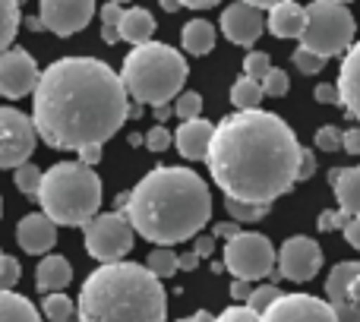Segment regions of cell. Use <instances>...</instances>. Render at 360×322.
Wrapping results in <instances>:
<instances>
[{"label": "cell", "instance_id": "obj_35", "mask_svg": "<svg viewBox=\"0 0 360 322\" xmlns=\"http://www.w3.org/2000/svg\"><path fill=\"white\" fill-rule=\"evenodd\" d=\"M294 67L300 70V73H307V76H313V73H323L326 70V57H319V54H313L310 48H304V44H300L297 51H294Z\"/></svg>", "mask_w": 360, "mask_h": 322}, {"label": "cell", "instance_id": "obj_57", "mask_svg": "<svg viewBox=\"0 0 360 322\" xmlns=\"http://www.w3.org/2000/svg\"><path fill=\"white\" fill-rule=\"evenodd\" d=\"M158 4H162L165 13H177L180 10V0H158Z\"/></svg>", "mask_w": 360, "mask_h": 322}, {"label": "cell", "instance_id": "obj_52", "mask_svg": "<svg viewBox=\"0 0 360 322\" xmlns=\"http://www.w3.org/2000/svg\"><path fill=\"white\" fill-rule=\"evenodd\" d=\"M177 262H180V269H186V272H193V269L199 266V256H196V253H184V256H177Z\"/></svg>", "mask_w": 360, "mask_h": 322}, {"label": "cell", "instance_id": "obj_50", "mask_svg": "<svg viewBox=\"0 0 360 322\" xmlns=\"http://www.w3.org/2000/svg\"><path fill=\"white\" fill-rule=\"evenodd\" d=\"M345 237H348L351 247L360 250V215H357V218H351V221L345 224Z\"/></svg>", "mask_w": 360, "mask_h": 322}, {"label": "cell", "instance_id": "obj_20", "mask_svg": "<svg viewBox=\"0 0 360 322\" xmlns=\"http://www.w3.org/2000/svg\"><path fill=\"white\" fill-rule=\"evenodd\" d=\"M307 25V6H300L297 0H285V4H275L266 16V29L275 38H297L304 35Z\"/></svg>", "mask_w": 360, "mask_h": 322}, {"label": "cell", "instance_id": "obj_21", "mask_svg": "<svg viewBox=\"0 0 360 322\" xmlns=\"http://www.w3.org/2000/svg\"><path fill=\"white\" fill-rule=\"evenodd\" d=\"M332 193L338 199V209L348 212L351 218L360 215V167H335L329 171Z\"/></svg>", "mask_w": 360, "mask_h": 322}, {"label": "cell", "instance_id": "obj_42", "mask_svg": "<svg viewBox=\"0 0 360 322\" xmlns=\"http://www.w3.org/2000/svg\"><path fill=\"white\" fill-rule=\"evenodd\" d=\"M316 171V155L313 149H300V161H297V180H310Z\"/></svg>", "mask_w": 360, "mask_h": 322}, {"label": "cell", "instance_id": "obj_45", "mask_svg": "<svg viewBox=\"0 0 360 322\" xmlns=\"http://www.w3.org/2000/svg\"><path fill=\"white\" fill-rule=\"evenodd\" d=\"M120 16H124V6H120V4H105V6H101V25H111V29H117Z\"/></svg>", "mask_w": 360, "mask_h": 322}, {"label": "cell", "instance_id": "obj_61", "mask_svg": "<svg viewBox=\"0 0 360 322\" xmlns=\"http://www.w3.org/2000/svg\"><path fill=\"white\" fill-rule=\"evenodd\" d=\"M0 215H4V199H0Z\"/></svg>", "mask_w": 360, "mask_h": 322}, {"label": "cell", "instance_id": "obj_2", "mask_svg": "<svg viewBox=\"0 0 360 322\" xmlns=\"http://www.w3.org/2000/svg\"><path fill=\"white\" fill-rule=\"evenodd\" d=\"M300 149L297 133L278 114L250 108L218 120L205 165L228 199L272 205L297 183Z\"/></svg>", "mask_w": 360, "mask_h": 322}, {"label": "cell", "instance_id": "obj_56", "mask_svg": "<svg viewBox=\"0 0 360 322\" xmlns=\"http://www.w3.org/2000/svg\"><path fill=\"white\" fill-rule=\"evenodd\" d=\"M243 4H250V6H259V10H272L275 4H285V0H243Z\"/></svg>", "mask_w": 360, "mask_h": 322}, {"label": "cell", "instance_id": "obj_24", "mask_svg": "<svg viewBox=\"0 0 360 322\" xmlns=\"http://www.w3.org/2000/svg\"><path fill=\"white\" fill-rule=\"evenodd\" d=\"M215 25L209 22V19H190V22L180 29V44H184L186 54L193 57H202L209 54L212 48H215Z\"/></svg>", "mask_w": 360, "mask_h": 322}, {"label": "cell", "instance_id": "obj_29", "mask_svg": "<svg viewBox=\"0 0 360 322\" xmlns=\"http://www.w3.org/2000/svg\"><path fill=\"white\" fill-rule=\"evenodd\" d=\"M146 269H149L155 278H171L174 272H180V262H177V253L171 247H155L149 253V259H146Z\"/></svg>", "mask_w": 360, "mask_h": 322}, {"label": "cell", "instance_id": "obj_14", "mask_svg": "<svg viewBox=\"0 0 360 322\" xmlns=\"http://www.w3.org/2000/svg\"><path fill=\"white\" fill-rule=\"evenodd\" d=\"M259 322H338L332 307L310 294H281L266 313H259Z\"/></svg>", "mask_w": 360, "mask_h": 322}, {"label": "cell", "instance_id": "obj_46", "mask_svg": "<svg viewBox=\"0 0 360 322\" xmlns=\"http://www.w3.org/2000/svg\"><path fill=\"white\" fill-rule=\"evenodd\" d=\"M193 240H196V247H193V253H196L199 259H209V256H212V250H215V237H212V234H196V237H193Z\"/></svg>", "mask_w": 360, "mask_h": 322}, {"label": "cell", "instance_id": "obj_22", "mask_svg": "<svg viewBox=\"0 0 360 322\" xmlns=\"http://www.w3.org/2000/svg\"><path fill=\"white\" fill-rule=\"evenodd\" d=\"M73 281V266H70L67 256L57 253H44V259L35 269V288L41 294H54L60 288H67Z\"/></svg>", "mask_w": 360, "mask_h": 322}, {"label": "cell", "instance_id": "obj_30", "mask_svg": "<svg viewBox=\"0 0 360 322\" xmlns=\"http://www.w3.org/2000/svg\"><path fill=\"white\" fill-rule=\"evenodd\" d=\"M41 174L44 171H38L35 165H19V167H13V183H16V190L22 193V196H29V199H35L38 196V186H41Z\"/></svg>", "mask_w": 360, "mask_h": 322}, {"label": "cell", "instance_id": "obj_41", "mask_svg": "<svg viewBox=\"0 0 360 322\" xmlns=\"http://www.w3.org/2000/svg\"><path fill=\"white\" fill-rule=\"evenodd\" d=\"M19 262L13 259V256H6L4 259V272H0V291H13L16 288V281H19Z\"/></svg>", "mask_w": 360, "mask_h": 322}, {"label": "cell", "instance_id": "obj_23", "mask_svg": "<svg viewBox=\"0 0 360 322\" xmlns=\"http://www.w3.org/2000/svg\"><path fill=\"white\" fill-rule=\"evenodd\" d=\"M117 35H120V41H130L133 48L152 41V35H155V16L149 10H143V6L124 10V16L117 22Z\"/></svg>", "mask_w": 360, "mask_h": 322}, {"label": "cell", "instance_id": "obj_37", "mask_svg": "<svg viewBox=\"0 0 360 322\" xmlns=\"http://www.w3.org/2000/svg\"><path fill=\"white\" fill-rule=\"evenodd\" d=\"M342 133H345V130H338V127L326 124V127H319V130H316L313 143H316L319 152H338V149H342Z\"/></svg>", "mask_w": 360, "mask_h": 322}, {"label": "cell", "instance_id": "obj_54", "mask_svg": "<svg viewBox=\"0 0 360 322\" xmlns=\"http://www.w3.org/2000/svg\"><path fill=\"white\" fill-rule=\"evenodd\" d=\"M177 322H215V319H212L209 310H196L193 316H184V319H177Z\"/></svg>", "mask_w": 360, "mask_h": 322}, {"label": "cell", "instance_id": "obj_44", "mask_svg": "<svg viewBox=\"0 0 360 322\" xmlns=\"http://www.w3.org/2000/svg\"><path fill=\"white\" fill-rule=\"evenodd\" d=\"M342 149L348 155H360V127H351V130L342 133Z\"/></svg>", "mask_w": 360, "mask_h": 322}, {"label": "cell", "instance_id": "obj_8", "mask_svg": "<svg viewBox=\"0 0 360 322\" xmlns=\"http://www.w3.org/2000/svg\"><path fill=\"white\" fill-rule=\"evenodd\" d=\"M82 240H86V253L98 262H120L133 250L136 231L127 221L124 212H105L95 215L92 221L82 224Z\"/></svg>", "mask_w": 360, "mask_h": 322}, {"label": "cell", "instance_id": "obj_25", "mask_svg": "<svg viewBox=\"0 0 360 322\" xmlns=\"http://www.w3.org/2000/svg\"><path fill=\"white\" fill-rule=\"evenodd\" d=\"M0 322H41V313L22 294L0 291Z\"/></svg>", "mask_w": 360, "mask_h": 322}, {"label": "cell", "instance_id": "obj_26", "mask_svg": "<svg viewBox=\"0 0 360 322\" xmlns=\"http://www.w3.org/2000/svg\"><path fill=\"white\" fill-rule=\"evenodd\" d=\"M266 98L262 95V86L256 79H250V76H240V79L231 86V105L237 108V111H250V108H259V101Z\"/></svg>", "mask_w": 360, "mask_h": 322}, {"label": "cell", "instance_id": "obj_1", "mask_svg": "<svg viewBox=\"0 0 360 322\" xmlns=\"http://www.w3.org/2000/svg\"><path fill=\"white\" fill-rule=\"evenodd\" d=\"M130 120V95L120 73L95 57L54 60L32 92V124L38 139L60 152L105 146Z\"/></svg>", "mask_w": 360, "mask_h": 322}, {"label": "cell", "instance_id": "obj_60", "mask_svg": "<svg viewBox=\"0 0 360 322\" xmlns=\"http://www.w3.org/2000/svg\"><path fill=\"white\" fill-rule=\"evenodd\" d=\"M335 4H345V6H348V4H354V0H335Z\"/></svg>", "mask_w": 360, "mask_h": 322}, {"label": "cell", "instance_id": "obj_18", "mask_svg": "<svg viewBox=\"0 0 360 322\" xmlns=\"http://www.w3.org/2000/svg\"><path fill=\"white\" fill-rule=\"evenodd\" d=\"M335 89H338V105L345 108V114L360 120V41H354L345 51Z\"/></svg>", "mask_w": 360, "mask_h": 322}, {"label": "cell", "instance_id": "obj_10", "mask_svg": "<svg viewBox=\"0 0 360 322\" xmlns=\"http://www.w3.org/2000/svg\"><path fill=\"white\" fill-rule=\"evenodd\" d=\"M38 133L32 117L16 108H0V167H19L32 158Z\"/></svg>", "mask_w": 360, "mask_h": 322}, {"label": "cell", "instance_id": "obj_13", "mask_svg": "<svg viewBox=\"0 0 360 322\" xmlns=\"http://www.w3.org/2000/svg\"><path fill=\"white\" fill-rule=\"evenodd\" d=\"M38 70L35 57L22 48H6L0 54V95L4 98H25L35 92L38 86Z\"/></svg>", "mask_w": 360, "mask_h": 322}, {"label": "cell", "instance_id": "obj_58", "mask_svg": "<svg viewBox=\"0 0 360 322\" xmlns=\"http://www.w3.org/2000/svg\"><path fill=\"white\" fill-rule=\"evenodd\" d=\"M4 259H6V253H4V250H0V272H4Z\"/></svg>", "mask_w": 360, "mask_h": 322}, {"label": "cell", "instance_id": "obj_32", "mask_svg": "<svg viewBox=\"0 0 360 322\" xmlns=\"http://www.w3.org/2000/svg\"><path fill=\"white\" fill-rule=\"evenodd\" d=\"M262 95H269V98H285L288 95V89H291V79H288V73L285 70H278V67H272L266 76H262Z\"/></svg>", "mask_w": 360, "mask_h": 322}, {"label": "cell", "instance_id": "obj_53", "mask_svg": "<svg viewBox=\"0 0 360 322\" xmlns=\"http://www.w3.org/2000/svg\"><path fill=\"white\" fill-rule=\"evenodd\" d=\"M351 300H354V310L360 316V272L354 275V281H351Z\"/></svg>", "mask_w": 360, "mask_h": 322}, {"label": "cell", "instance_id": "obj_51", "mask_svg": "<svg viewBox=\"0 0 360 322\" xmlns=\"http://www.w3.org/2000/svg\"><path fill=\"white\" fill-rule=\"evenodd\" d=\"M221 0H180V6L186 10H209V6H218Z\"/></svg>", "mask_w": 360, "mask_h": 322}, {"label": "cell", "instance_id": "obj_49", "mask_svg": "<svg viewBox=\"0 0 360 322\" xmlns=\"http://www.w3.org/2000/svg\"><path fill=\"white\" fill-rule=\"evenodd\" d=\"M101 149H105V146H82V149H79V161H82V165H89V167H95L101 161Z\"/></svg>", "mask_w": 360, "mask_h": 322}, {"label": "cell", "instance_id": "obj_34", "mask_svg": "<svg viewBox=\"0 0 360 322\" xmlns=\"http://www.w3.org/2000/svg\"><path fill=\"white\" fill-rule=\"evenodd\" d=\"M272 70V57L266 54V51H250L247 60H243V76H250V79L262 82V76Z\"/></svg>", "mask_w": 360, "mask_h": 322}, {"label": "cell", "instance_id": "obj_17", "mask_svg": "<svg viewBox=\"0 0 360 322\" xmlns=\"http://www.w3.org/2000/svg\"><path fill=\"white\" fill-rule=\"evenodd\" d=\"M16 243L32 256L51 253V247L57 243V224L44 212H32L16 224Z\"/></svg>", "mask_w": 360, "mask_h": 322}, {"label": "cell", "instance_id": "obj_9", "mask_svg": "<svg viewBox=\"0 0 360 322\" xmlns=\"http://www.w3.org/2000/svg\"><path fill=\"white\" fill-rule=\"evenodd\" d=\"M224 269L234 278L243 281H262L275 269V247L269 237L256 231H240L224 243Z\"/></svg>", "mask_w": 360, "mask_h": 322}, {"label": "cell", "instance_id": "obj_40", "mask_svg": "<svg viewBox=\"0 0 360 322\" xmlns=\"http://www.w3.org/2000/svg\"><path fill=\"white\" fill-rule=\"evenodd\" d=\"M351 221L348 212L342 209H332V212H323L319 215V231H345V224Z\"/></svg>", "mask_w": 360, "mask_h": 322}, {"label": "cell", "instance_id": "obj_3", "mask_svg": "<svg viewBox=\"0 0 360 322\" xmlns=\"http://www.w3.org/2000/svg\"><path fill=\"white\" fill-rule=\"evenodd\" d=\"M120 212L139 237L174 247L202 234L212 218V190L190 167H155L127 193Z\"/></svg>", "mask_w": 360, "mask_h": 322}, {"label": "cell", "instance_id": "obj_16", "mask_svg": "<svg viewBox=\"0 0 360 322\" xmlns=\"http://www.w3.org/2000/svg\"><path fill=\"white\" fill-rule=\"evenodd\" d=\"M357 272H360V262L348 259V262H338L329 272V278H326V297H329V307L338 322H360L354 300H351V281H354Z\"/></svg>", "mask_w": 360, "mask_h": 322}, {"label": "cell", "instance_id": "obj_59", "mask_svg": "<svg viewBox=\"0 0 360 322\" xmlns=\"http://www.w3.org/2000/svg\"><path fill=\"white\" fill-rule=\"evenodd\" d=\"M108 4H120V6H124V4H130V0H108Z\"/></svg>", "mask_w": 360, "mask_h": 322}, {"label": "cell", "instance_id": "obj_6", "mask_svg": "<svg viewBox=\"0 0 360 322\" xmlns=\"http://www.w3.org/2000/svg\"><path fill=\"white\" fill-rule=\"evenodd\" d=\"M186 67L184 54L171 44L162 41H146L136 44L130 54L124 57V70H120V82H124L127 95L136 105H168L177 98L180 89L186 82Z\"/></svg>", "mask_w": 360, "mask_h": 322}, {"label": "cell", "instance_id": "obj_28", "mask_svg": "<svg viewBox=\"0 0 360 322\" xmlns=\"http://www.w3.org/2000/svg\"><path fill=\"white\" fill-rule=\"evenodd\" d=\"M76 313V304L67 297L63 291H54V294H44L41 300V316L48 322H70Z\"/></svg>", "mask_w": 360, "mask_h": 322}, {"label": "cell", "instance_id": "obj_31", "mask_svg": "<svg viewBox=\"0 0 360 322\" xmlns=\"http://www.w3.org/2000/svg\"><path fill=\"white\" fill-rule=\"evenodd\" d=\"M224 209L234 221L240 224H250V221H259V218L269 215V205H256V202H237V199H228L224 196Z\"/></svg>", "mask_w": 360, "mask_h": 322}, {"label": "cell", "instance_id": "obj_38", "mask_svg": "<svg viewBox=\"0 0 360 322\" xmlns=\"http://www.w3.org/2000/svg\"><path fill=\"white\" fill-rule=\"evenodd\" d=\"M143 143H146V149L149 152H165L171 143H174V133H168L165 130V124H158V127H152V130L146 133Z\"/></svg>", "mask_w": 360, "mask_h": 322}, {"label": "cell", "instance_id": "obj_39", "mask_svg": "<svg viewBox=\"0 0 360 322\" xmlns=\"http://www.w3.org/2000/svg\"><path fill=\"white\" fill-rule=\"evenodd\" d=\"M215 322H259V316H256L247 304H234V307H228V310L218 313Z\"/></svg>", "mask_w": 360, "mask_h": 322}, {"label": "cell", "instance_id": "obj_7", "mask_svg": "<svg viewBox=\"0 0 360 322\" xmlns=\"http://www.w3.org/2000/svg\"><path fill=\"white\" fill-rule=\"evenodd\" d=\"M354 32H357L354 16H351V10L345 4L313 0L307 6V25L304 35H300V44L329 60L335 54H345L354 44Z\"/></svg>", "mask_w": 360, "mask_h": 322}, {"label": "cell", "instance_id": "obj_5", "mask_svg": "<svg viewBox=\"0 0 360 322\" xmlns=\"http://www.w3.org/2000/svg\"><path fill=\"white\" fill-rule=\"evenodd\" d=\"M35 199L54 224L82 228L101 209V177L82 161H57L41 174Z\"/></svg>", "mask_w": 360, "mask_h": 322}, {"label": "cell", "instance_id": "obj_36", "mask_svg": "<svg viewBox=\"0 0 360 322\" xmlns=\"http://www.w3.org/2000/svg\"><path fill=\"white\" fill-rule=\"evenodd\" d=\"M202 111V95L199 92H180L174 101V114L180 120H196Z\"/></svg>", "mask_w": 360, "mask_h": 322}, {"label": "cell", "instance_id": "obj_12", "mask_svg": "<svg viewBox=\"0 0 360 322\" xmlns=\"http://www.w3.org/2000/svg\"><path fill=\"white\" fill-rule=\"evenodd\" d=\"M275 262H278L281 278L304 285V281L316 278V272L323 269V247L313 237H304V234L288 237L281 243V250L275 253Z\"/></svg>", "mask_w": 360, "mask_h": 322}, {"label": "cell", "instance_id": "obj_11", "mask_svg": "<svg viewBox=\"0 0 360 322\" xmlns=\"http://www.w3.org/2000/svg\"><path fill=\"white\" fill-rule=\"evenodd\" d=\"M95 16V0H38V22L57 38L82 32Z\"/></svg>", "mask_w": 360, "mask_h": 322}, {"label": "cell", "instance_id": "obj_4", "mask_svg": "<svg viewBox=\"0 0 360 322\" xmlns=\"http://www.w3.org/2000/svg\"><path fill=\"white\" fill-rule=\"evenodd\" d=\"M76 313L79 322H165L168 294L139 262H101L82 281Z\"/></svg>", "mask_w": 360, "mask_h": 322}, {"label": "cell", "instance_id": "obj_19", "mask_svg": "<svg viewBox=\"0 0 360 322\" xmlns=\"http://www.w3.org/2000/svg\"><path fill=\"white\" fill-rule=\"evenodd\" d=\"M212 130H215V127H212L209 120H202V117L180 120V127L174 133L177 152L186 161H205V152H209V143H212Z\"/></svg>", "mask_w": 360, "mask_h": 322}, {"label": "cell", "instance_id": "obj_15", "mask_svg": "<svg viewBox=\"0 0 360 322\" xmlns=\"http://www.w3.org/2000/svg\"><path fill=\"white\" fill-rule=\"evenodd\" d=\"M221 32L228 35L231 44H240V48H250V44L259 41V35L266 32V16H262L259 6H250L243 0L231 4L228 10L221 13Z\"/></svg>", "mask_w": 360, "mask_h": 322}, {"label": "cell", "instance_id": "obj_33", "mask_svg": "<svg viewBox=\"0 0 360 322\" xmlns=\"http://www.w3.org/2000/svg\"><path fill=\"white\" fill-rule=\"evenodd\" d=\"M278 297H281V288H275V285H259V288H253V294L247 297V307L256 313V316H259V313H266Z\"/></svg>", "mask_w": 360, "mask_h": 322}, {"label": "cell", "instance_id": "obj_27", "mask_svg": "<svg viewBox=\"0 0 360 322\" xmlns=\"http://www.w3.org/2000/svg\"><path fill=\"white\" fill-rule=\"evenodd\" d=\"M19 4L22 0H0V54L13 48V38L19 32Z\"/></svg>", "mask_w": 360, "mask_h": 322}, {"label": "cell", "instance_id": "obj_48", "mask_svg": "<svg viewBox=\"0 0 360 322\" xmlns=\"http://www.w3.org/2000/svg\"><path fill=\"white\" fill-rule=\"evenodd\" d=\"M237 234H240V221H221L212 228V237H224V240H231Z\"/></svg>", "mask_w": 360, "mask_h": 322}, {"label": "cell", "instance_id": "obj_62", "mask_svg": "<svg viewBox=\"0 0 360 322\" xmlns=\"http://www.w3.org/2000/svg\"><path fill=\"white\" fill-rule=\"evenodd\" d=\"M70 322H73V319H70Z\"/></svg>", "mask_w": 360, "mask_h": 322}, {"label": "cell", "instance_id": "obj_43", "mask_svg": "<svg viewBox=\"0 0 360 322\" xmlns=\"http://www.w3.org/2000/svg\"><path fill=\"white\" fill-rule=\"evenodd\" d=\"M231 297H234V304H247V297L253 294V281H243V278H234L231 281Z\"/></svg>", "mask_w": 360, "mask_h": 322}, {"label": "cell", "instance_id": "obj_55", "mask_svg": "<svg viewBox=\"0 0 360 322\" xmlns=\"http://www.w3.org/2000/svg\"><path fill=\"white\" fill-rule=\"evenodd\" d=\"M152 114H155V120H158V124H165V120H168L171 114H174V108H171V105H158Z\"/></svg>", "mask_w": 360, "mask_h": 322}, {"label": "cell", "instance_id": "obj_47", "mask_svg": "<svg viewBox=\"0 0 360 322\" xmlns=\"http://www.w3.org/2000/svg\"><path fill=\"white\" fill-rule=\"evenodd\" d=\"M316 101H319V105H338L335 82H323V86H316Z\"/></svg>", "mask_w": 360, "mask_h": 322}]
</instances>
